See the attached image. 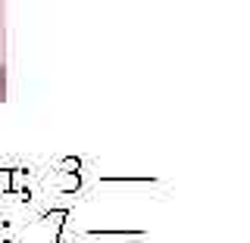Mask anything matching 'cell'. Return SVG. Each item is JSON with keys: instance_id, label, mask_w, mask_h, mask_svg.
Masks as SVG:
<instances>
[{"instance_id": "6da1fadb", "label": "cell", "mask_w": 250, "mask_h": 243, "mask_svg": "<svg viewBox=\"0 0 250 243\" xmlns=\"http://www.w3.org/2000/svg\"><path fill=\"white\" fill-rule=\"evenodd\" d=\"M13 184V168H0V193H10Z\"/></svg>"}]
</instances>
